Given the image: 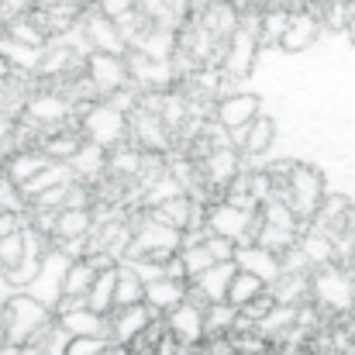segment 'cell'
<instances>
[{
	"label": "cell",
	"mask_w": 355,
	"mask_h": 355,
	"mask_svg": "<svg viewBox=\"0 0 355 355\" xmlns=\"http://www.w3.org/2000/svg\"><path fill=\"white\" fill-rule=\"evenodd\" d=\"M162 324L166 331L176 338V345H197L204 338V307L190 304V300H180L176 307H169L162 314Z\"/></svg>",
	"instance_id": "5b68a950"
},
{
	"label": "cell",
	"mask_w": 355,
	"mask_h": 355,
	"mask_svg": "<svg viewBox=\"0 0 355 355\" xmlns=\"http://www.w3.org/2000/svg\"><path fill=\"white\" fill-rule=\"evenodd\" d=\"M155 314L145 307V304H124V307H111L107 314H104V321H107V338L114 342V345H124L131 335H138L148 321H152Z\"/></svg>",
	"instance_id": "9c48e42d"
},
{
	"label": "cell",
	"mask_w": 355,
	"mask_h": 355,
	"mask_svg": "<svg viewBox=\"0 0 355 355\" xmlns=\"http://www.w3.org/2000/svg\"><path fill=\"white\" fill-rule=\"evenodd\" d=\"M272 138H276V121L272 118H255L248 121V128L238 135L235 148L241 155H248V159H255V155H262V152H269V145H272Z\"/></svg>",
	"instance_id": "30bf717a"
},
{
	"label": "cell",
	"mask_w": 355,
	"mask_h": 355,
	"mask_svg": "<svg viewBox=\"0 0 355 355\" xmlns=\"http://www.w3.org/2000/svg\"><path fill=\"white\" fill-rule=\"evenodd\" d=\"M269 355H311V349H307V342L304 345H276Z\"/></svg>",
	"instance_id": "d6986e66"
},
{
	"label": "cell",
	"mask_w": 355,
	"mask_h": 355,
	"mask_svg": "<svg viewBox=\"0 0 355 355\" xmlns=\"http://www.w3.org/2000/svg\"><path fill=\"white\" fill-rule=\"evenodd\" d=\"M180 300H187V276H169V272H155L152 279H145V297L141 304L162 318L169 307H176Z\"/></svg>",
	"instance_id": "8992f818"
},
{
	"label": "cell",
	"mask_w": 355,
	"mask_h": 355,
	"mask_svg": "<svg viewBox=\"0 0 355 355\" xmlns=\"http://www.w3.org/2000/svg\"><path fill=\"white\" fill-rule=\"evenodd\" d=\"M255 114H259V97L255 94H232L221 104H214V118L232 135V141H238V135L248 128V121Z\"/></svg>",
	"instance_id": "ba28073f"
},
{
	"label": "cell",
	"mask_w": 355,
	"mask_h": 355,
	"mask_svg": "<svg viewBox=\"0 0 355 355\" xmlns=\"http://www.w3.org/2000/svg\"><path fill=\"white\" fill-rule=\"evenodd\" d=\"M107 342H111V338H104V335H69L66 345H62V352L66 355H97Z\"/></svg>",
	"instance_id": "ac0fdd59"
},
{
	"label": "cell",
	"mask_w": 355,
	"mask_h": 355,
	"mask_svg": "<svg viewBox=\"0 0 355 355\" xmlns=\"http://www.w3.org/2000/svg\"><path fill=\"white\" fill-rule=\"evenodd\" d=\"M266 290V276L262 272H255V269H248V266H235V272H232V279H228V286H225V304H232V307H241L245 300H252L255 293H262Z\"/></svg>",
	"instance_id": "7c38bea8"
},
{
	"label": "cell",
	"mask_w": 355,
	"mask_h": 355,
	"mask_svg": "<svg viewBox=\"0 0 355 355\" xmlns=\"http://www.w3.org/2000/svg\"><path fill=\"white\" fill-rule=\"evenodd\" d=\"M97 279V272L87 266V259H69L66 272H62V283H59V293H73V297H83L90 290V283Z\"/></svg>",
	"instance_id": "2e32d148"
},
{
	"label": "cell",
	"mask_w": 355,
	"mask_h": 355,
	"mask_svg": "<svg viewBox=\"0 0 355 355\" xmlns=\"http://www.w3.org/2000/svg\"><path fill=\"white\" fill-rule=\"evenodd\" d=\"M83 304H87L94 314H101V318L114 307V269L97 272V279H94V283H90V290L83 293Z\"/></svg>",
	"instance_id": "9a60e30c"
},
{
	"label": "cell",
	"mask_w": 355,
	"mask_h": 355,
	"mask_svg": "<svg viewBox=\"0 0 355 355\" xmlns=\"http://www.w3.org/2000/svg\"><path fill=\"white\" fill-rule=\"evenodd\" d=\"M352 286H355V276L345 272L342 266H335V262H324V266H314V269H311V304H314L328 321H331L338 311H349Z\"/></svg>",
	"instance_id": "3957f363"
},
{
	"label": "cell",
	"mask_w": 355,
	"mask_h": 355,
	"mask_svg": "<svg viewBox=\"0 0 355 355\" xmlns=\"http://www.w3.org/2000/svg\"><path fill=\"white\" fill-rule=\"evenodd\" d=\"M83 69H87V80L94 83V90L101 94V97H111V94H121L124 87H128V66H124V59H121L118 52H111V49H101V52H94L87 62H83Z\"/></svg>",
	"instance_id": "277c9868"
},
{
	"label": "cell",
	"mask_w": 355,
	"mask_h": 355,
	"mask_svg": "<svg viewBox=\"0 0 355 355\" xmlns=\"http://www.w3.org/2000/svg\"><path fill=\"white\" fill-rule=\"evenodd\" d=\"M314 38H318V17H311V14H290V21H286V28L279 35V45L286 52H300Z\"/></svg>",
	"instance_id": "5bb4252c"
},
{
	"label": "cell",
	"mask_w": 355,
	"mask_h": 355,
	"mask_svg": "<svg viewBox=\"0 0 355 355\" xmlns=\"http://www.w3.org/2000/svg\"><path fill=\"white\" fill-rule=\"evenodd\" d=\"M276 307H279V304L272 300V293H269V290H262V293H255L252 300H245V304L238 307V321H241V324H255V328H259V324L276 311Z\"/></svg>",
	"instance_id": "e0dca14e"
},
{
	"label": "cell",
	"mask_w": 355,
	"mask_h": 355,
	"mask_svg": "<svg viewBox=\"0 0 355 355\" xmlns=\"http://www.w3.org/2000/svg\"><path fill=\"white\" fill-rule=\"evenodd\" d=\"M0 324H3V342L14 345H28V342H49L59 335L55 324V311L45 307L42 300H35L31 293H17L3 304L0 311Z\"/></svg>",
	"instance_id": "6da1fadb"
},
{
	"label": "cell",
	"mask_w": 355,
	"mask_h": 355,
	"mask_svg": "<svg viewBox=\"0 0 355 355\" xmlns=\"http://www.w3.org/2000/svg\"><path fill=\"white\" fill-rule=\"evenodd\" d=\"M324 193H328V190H324V173H321L318 166H311V162H290L283 183H279L269 197L283 200V204L290 207V214H293L300 225H307V221L314 218V211H318V204H321Z\"/></svg>",
	"instance_id": "7a4b0ae2"
},
{
	"label": "cell",
	"mask_w": 355,
	"mask_h": 355,
	"mask_svg": "<svg viewBox=\"0 0 355 355\" xmlns=\"http://www.w3.org/2000/svg\"><path fill=\"white\" fill-rule=\"evenodd\" d=\"M55 324H59V331L69 338V335H104L107 338V321L101 318V314H94L87 304L83 307H73V311H66V314H55Z\"/></svg>",
	"instance_id": "8fae6325"
},
{
	"label": "cell",
	"mask_w": 355,
	"mask_h": 355,
	"mask_svg": "<svg viewBox=\"0 0 355 355\" xmlns=\"http://www.w3.org/2000/svg\"><path fill=\"white\" fill-rule=\"evenodd\" d=\"M272 300L279 307H300L311 300V272L307 269H276V276L266 283Z\"/></svg>",
	"instance_id": "52a82bcc"
},
{
	"label": "cell",
	"mask_w": 355,
	"mask_h": 355,
	"mask_svg": "<svg viewBox=\"0 0 355 355\" xmlns=\"http://www.w3.org/2000/svg\"><path fill=\"white\" fill-rule=\"evenodd\" d=\"M145 297V279L138 272V266L124 262L121 259L114 266V307H124V304H141Z\"/></svg>",
	"instance_id": "4fadbf2b"
}]
</instances>
